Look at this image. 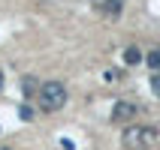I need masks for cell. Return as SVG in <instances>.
Here are the masks:
<instances>
[{"mask_svg":"<svg viewBox=\"0 0 160 150\" xmlns=\"http://www.w3.org/2000/svg\"><path fill=\"white\" fill-rule=\"evenodd\" d=\"M145 63H148L154 72H160V48H151V51H148V57H145Z\"/></svg>","mask_w":160,"mask_h":150,"instance_id":"cell-6","label":"cell"},{"mask_svg":"<svg viewBox=\"0 0 160 150\" xmlns=\"http://www.w3.org/2000/svg\"><path fill=\"white\" fill-rule=\"evenodd\" d=\"M136 111H139V108H136V102L121 99V102H115V105H112V120H115V123H130V120L136 117Z\"/></svg>","mask_w":160,"mask_h":150,"instance_id":"cell-3","label":"cell"},{"mask_svg":"<svg viewBox=\"0 0 160 150\" xmlns=\"http://www.w3.org/2000/svg\"><path fill=\"white\" fill-rule=\"evenodd\" d=\"M0 90H3V75H0Z\"/></svg>","mask_w":160,"mask_h":150,"instance_id":"cell-10","label":"cell"},{"mask_svg":"<svg viewBox=\"0 0 160 150\" xmlns=\"http://www.w3.org/2000/svg\"><path fill=\"white\" fill-rule=\"evenodd\" d=\"M18 114H21V120H33V108H30V105H21V108H18Z\"/></svg>","mask_w":160,"mask_h":150,"instance_id":"cell-7","label":"cell"},{"mask_svg":"<svg viewBox=\"0 0 160 150\" xmlns=\"http://www.w3.org/2000/svg\"><path fill=\"white\" fill-rule=\"evenodd\" d=\"M139 60H142V51L130 45V48H127V51H124V63H130V66H136V63H139Z\"/></svg>","mask_w":160,"mask_h":150,"instance_id":"cell-5","label":"cell"},{"mask_svg":"<svg viewBox=\"0 0 160 150\" xmlns=\"http://www.w3.org/2000/svg\"><path fill=\"white\" fill-rule=\"evenodd\" d=\"M157 138H160V132L154 129V126H133V129L124 132L121 141H124L127 150H148V147L157 144Z\"/></svg>","mask_w":160,"mask_h":150,"instance_id":"cell-2","label":"cell"},{"mask_svg":"<svg viewBox=\"0 0 160 150\" xmlns=\"http://www.w3.org/2000/svg\"><path fill=\"white\" fill-rule=\"evenodd\" d=\"M39 108H42L45 114H54V111H61L67 105V87H63L61 81H45L39 84Z\"/></svg>","mask_w":160,"mask_h":150,"instance_id":"cell-1","label":"cell"},{"mask_svg":"<svg viewBox=\"0 0 160 150\" xmlns=\"http://www.w3.org/2000/svg\"><path fill=\"white\" fill-rule=\"evenodd\" d=\"M33 90H36V81H33V78H24V93H27V96H30Z\"/></svg>","mask_w":160,"mask_h":150,"instance_id":"cell-9","label":"cell"},{"mask_svg":"<svg viewBox=\"0 0 160 150\" xmlns=\"http://www.w3.org/2000/svg\"><path fill=\"white\" fill-rule=\"evenodd\" d=\"M151 90H154V96L160 99V72H157V75L151 78Z\"/></svg>","mask_w":160,"mask_h":150,"instance_id":"cell-8","label":"cell"},{"mask_svg":"<svg viewBox=\"0 0 160 150\" xmlns=\"http://www.w3.org/2000/svg\"><path fill=\"white\" fill-rule=\"evenodd\" d=\"M100 9L109 18H115V15H121V0H106V3H100Z\"/></svg>","mask_w":160,"mask_h":150,"instance_id":"cell-4","label":"cell"}]
</instances>
